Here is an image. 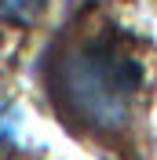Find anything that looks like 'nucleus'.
Instances as JSON below:
<instances>
[{
  "mask_svg": "<svg viewBox=\"0 0 157 160\" xmlns=\"http://www.w3.org/2000/svg\"><path fill=\"white\" fill-rule=\"evenodd\" d=\"M143 69L132 55H113L110 48H80L59 66L55 88L66 109H73L88 128L117 131L128 120Z\"/></svg>",
  "mask_w": 157,
  "mask_h": 160,
  "instance_id": "1",
  "label": "nucleus"
},
{
  "mask_svg": "<svg viewBox=\"0 0 157 160\" xmlns=\"http://www.w3.org/2000/svg\"><path fill=\"white\" fill-rule=\"evenodd\" d=\"M44 4H48V0H0V18L26 26V22H33L40 11H44Z\"/></svg>",
  "mask_w": 157,
  "mask_h": 160,
  "instance_id": "2",
  "label": "nucleus"
},
{
  "mask_svg": "<svg viewBox=\"0 0 157 160\" xmlns=\"http://www.w3.org/2000/svg\"><path fill=\"white\" fill-rule=\"evenodd\" d=\"M15 131H19V113H15V102L0 95V146H4L8 138H15Z\"/></svg>",
  "mask_w": 157,
  "mask_h": 160,
  "instance_id": "3",
  "label": "nucleus"
}]
</instances>
